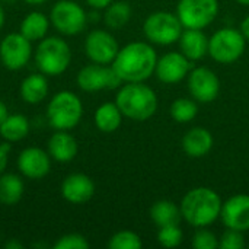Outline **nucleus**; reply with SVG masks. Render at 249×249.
<instances>
[{"label":"nucleus","instance_id":"obj_1","mask_svg":"<svg viewBox=\"0 0 249 249\" xmlns=\"http://www.w3.org/2000/svg\"><path fill=\"white\" fill-rule=\"evenodd\" d=\"M158 55L155 48L143 41H134L120 48L111 67L123 83L146 82L155 74Z\"/></svg>","mask_w":249,"mask_h":249},{"label":"nucleus","instance_id":"obj_2","mask_svg":"<svg viewBox=\"0 0 249 249\" xmlns=\"http://www.w3.org/2000/svg\"><path fill=\"white\" fill-rule=\"evenodd\" d=\"M222 206L220 196L209 187L190 190L179 203L182 219L196 229L207 228L220 219Z\"/></svg>","mask_w":249,"mask_h":249},{"label":"nucleus","instance_id":"obj_3","mask_svg":"<svg viewBox=\"0 0 249 249\" xmlns=\"http://www.w3.org/2000/svg\"><path fill=\"white\" fill-rule=\"evenodd\" d=\"M115 104L124 117L133 121H147L156 114L159 101L156 92L144 82H133L120 86Z\"/></svg>","mask_w":249,"mask_h":249},{"label":"nucleus","instance_id":"obj_4","mask_svg":"<svg viewBox=\"0 0 249 249\" xmlns=\"http://www.w3.org/2000/svg\"><path fill=\"white\" fill-rule=\"evenodd\" d=\"M71 61V50L66 39L60 36H45L35 48V64L39 73L47 77L63 74Z\"/></svg>","mask_w":249,"mask_h":249},{"label":"nucleus","instance_id":"obj_5","mask_svg":"<svg viewBox=\"0 0 249 249\" xmlns=\"http://www.w3.org/2000/svg\"><path fill=\"white\" fill-rule=\"evenodd\" d=\"M83 117V104L71 90L57 92L48 102L47 121L54 130H73Z\"/></svg>","mask_w":249,"mask_h":249},{"label":"nucleus","instance_id":"obj_6","mask_svg":"<svg viewBox=\"0 0 249 249\" xmlns=\"http://www.w3.org/2000/svg\"><path fill=\"white\" fill-rule=\"evenodd\" d=\"M247 48V39L241 31L222 28L209 38V55L220 64L238 61Z\"/></svg>","mask_w":249,"mask_h":249},{"label":"nucleus","instance_id":"obj_7","mask_svg":"<svg viewBox=\"0 0 249 249\" xmlns=\"http://www.w3.org/2000/svg\"><path fill=\"white\" fill-rule=\"evenodd\" d=\"M182 31L184 26L179 18L165 10L149 15L143 23L144 36L156 45H172L178 42Z\"/></svg>","mask_w":249,"mask_h":249},{"label":"nucleus","instance_id":"obj_8","mask_svg":"<svg viewBox=\"0 0 249 249\" xmlns=\"http://www.w3.org/2000/svg\"><path fill=\"white\" fill-rule=\"evenodd\" d=\"M50 22L61 35L73 36L86 28L88 13L73 0H58L50 10Z\"/></svg>","mask_w":249,"mask_h":249},{"label":"nucleus","instance_id":"obj_9","mask_svg":"<svg viewBox=\"0 0 249 249\" xmlns=\"http://www.w3.org/2000/svg\"><path fill=\"white\" fill-rule=\"evenodd\" d=\"M219 13L217 0H179L177 16L184 28L203 29L214 22Z\"/></svg>","mask_w":249,"mask_h":249},{"label":"nucleus","instance_id":"obj_10","mask_svg":"<svg viewBox=\"0 0 249 249\" xmlns=\"http://www.w3.org/2000/svg\"><path fill=\"white\" fill-rule=\"evenodd\" d=\"M76 83L82 90L92 93L105 89H117L123 85V80L109 64L92 63L79 70Z\"/></svg>","mask_w":249,"mask_h":249},{"label":"nucleus","instance_id":"obj_11","mask_svg":"<svg viewBox=\"0 0 249 249\" xmlns=\"http://www.w3.org/2000/svg\"><path fill=\"white\" fill-rule=\"evenodd\" d=\"M32 57V42L20 32L7 34L0 41V61L12 71L23 69Z\"/></svg>","mask_w":249,"mask_h":249},{"label":"nucleus","instance_id":"obj_12","mask_svg":"<svg viewBox=\"0 0 249 249\" xmlns=\"http://www.w3.org/2000/svg\"><path fill=\"white\" fill-rule=\"evenodd\" d=\"M120 51L115 36L104 29H93L85 39L86 57L96 64H111Z\"/></svg>","mask_w":249,"mask_h":249},{"label":"nucleus","instance_id":"obj_13","mask_svg":"<svg viewBox=\"0 0 249 249\" xmlns=\"http://www.w3.org/2000/svg\"><path fill=\"white\" fill-rule=\"evenodd\" d=\"M188 92L201 104L213 102L220 92V80L209 67H196L188 73Z\"/></svg>","mask_w":249,"mask_h":249},{"label":"nucleus","instance_id":"obj_14","mask_svg":"<svg viewBox=\"0 0 249 249\" xmlns=\"http://www.w3.org/2000/svg\"><path fill=\"white\" fill-rule=\"evenodd\" d=\"M18 171L28 179H42L51 171V156L41 147H26L18 155Z\"/></svg>","mask_w":249,"mask_h":249},{"label":"nucleus","instance_id":"obj_15","mask_svg":"<svg viewBox=\"0 0 249 249\" xmlns=\"http://www.w3.org/2000/svg\"><path fill=\"white\" fill-rule=\"evenodd\" d=\"M191 71V61L178 51H171L158 58L156 76L160 82L166 85H174L184 80Z\"/></svg>","mask_w":249,"mask_h":249},{"label":"nucleus","instance_id":"obj_16","mask_svg":"<svg viewBox=\"0 0 249 249\" xmlns=\"http://www.w3.org/2000/svg\"><path fill=\"white\" fill-rule=\"evenodd\" d=\"M220 219L226 229L249 231V194H236L228 198L222 206Z\"/></svg>","mask_w":249,"mask_h":249},{"label":"nucleus","instance_id":"obj_17","mask_svg":"<svg viewBox=\"0 0 249 249\" xmlns=\"http://www.w3.org/2000/svg\"><path fill=\"white\" fill-rule=\"evenodd\" d=\"M95 194V182L86 174H70L61 182L63 198L74 206L88 203Z\"/></svg>","mask_w":249,"mask_h":249},{"label":"nucleus","instance_id":"obj_18","mask_svg":"<svg viewBox=\"0 0 249 249\" xmlns=\"http://www.w3.org/2000/svg\"><path fill=\"white\" fill-rule=\"evenodd\" d=\"M47 149L51 159L60 163L71 162L79 152L76 139L64 130H55V133L48 140Z\"/></svg>","mask_w":249,"mask_h":249},{"label":"nucleus","instance_id":"obj_19","mask_svg":"<svg viewBox=\"0 0 249 249\" xmlns=\"http://www.w3.org/2000/svg\"><path fill=\"white\" fill-rule=\"evenodd\" d=\"M178 42L181 53L190 61H198L209 54V38L203 29L184 28Z\"/></svg>","mask_w":249,"mask_h":249},{"label":"nucleus","instance_id":"obj_20","mask_svg":"<svg viewBox=\"0 0 249 249\" xmlns=\"http://www.w3.org/2000/svg\"><path fill=\"white\" fill-rule=\"evenodd\" d=\"M214 144V139L207 128L194 127L182 137V150L194 159L206 156Z\"/></svg>","mask_w":249,"mask_h":249},{"label":"nucleus","instance_id":"obj_21","mask_svg":"<svg viewBox=\"0 0 249 249\" xmlns=\"http://www.w3.org/2000/svg\"><path fill=\"white\" fill-rule=\"evenodd\" d=\"M19 93L22 101H25L26 104L36 105L42 102L48 96L47 76L42 73H34L26 76L19 86Z\"/></svg>","mask_w":249,"mask_h":249},{"label":"nucleus","instance_id":"obj_22","mask_svg":"<svg viewBox=\"0 0 249 249\" xmlns=\"http://www.w3.org/2000/svg\"><path fill=\"white\" fill-rule=\"evenodd\" d=\"M50 16H47L42 12L34 10L29 12L20 22L19 26V32L26 36L31 42L35 41H41L42 38H45L48 28H50Z\"/></svg>","mask_w":249,"mask_h":249},{"label":"nucleus","instance_id":"obj_23","mask_svg":"<svg viewBox=\"0 0 249 249\" xmlns=\"http://www.w3.org/2000/svg\"><path fill=\"white\" fill-rule=\"evenodd\" d=\"M150 219L158 228L178 226L182 220L181 209L171 200L156 201L150 207Z\"/></svg>","mask_w":249,"mask_h":249},{"label":"nucleus","instance_id":"obj_24","mask_svg":"<svg viewBox=\"0 0 249 249\" xmlns=\"http://www.w3.org/2000/svg\"><path fill=\"white\" fill-rule=\"evenodd\" d=\"M123 114L115 102H105L99 105L95 111L93 121L99 131L102 133H114L120 128L123 123Z\"/></svg>","mask_w":249,"mask_h":249},{"label":"nucleus","instance_id":"obj_25","mask_svg":"<svg viewBox=\"0 0 249 249\" xmlns=\"http://www.w3.org/2000/svg\"><path fill=\"white\" fill-rule=\"evenodd\" d=\"M25 191V184L22 177L16 174H1L0 175V204L16 206Z\"/></svg>","mask_w":249,"mask_h":249},{"label":"nucleus","instance_id":"obj_26","mask_svg":"<svg viewBox=\"0 0 249 249\" xmlns=\"http://www.w3.org/2000/svg\"><path fill=\"white\" fill-rule=\"evenodd\" d=\"M29 134V120L22 114H9L0 125V136L4 142L16 143Z\"/></svg>","mask_w":249,"mask_h":249},{"label":"nucleus","instance_id":"obj_27","mask_svg":"<svg viewBox=\"0 0 249 249\" xmlns=\"http://www.w3.org/2000/svg\"><path fill=\"white\" fill-rule=\"evenodd\" d=\"M131 18V6L128 1L120 0L112 1L108 7H105L104 22L109 29H121L124 28Z\"/></svg>","mask_w":249,"mask_h":249},{"label":"nucleus","instance_id":"obj_28","mask_svg":"<svg viewBox=\"0 0 249 249\" xmlns=\"http://www.w3.org/2000/svg\"><path fill=\"white\" fill-rule=\"evenodd\" d=\"M171 117L181 124L193 121L198 114V105L196 104V99L188 98H178L171 104Z\"/></svg>","mask_w":249,"mask_h":249},{"label":"nucleus","instance_id":"obj_29","mask_svg":"<svg viewBox=\"0 0 249 249\" xmlns=\"http://www.w3.org/2000/svg\"><path fill=\"white\" fill-rule=\"evenodd\" d=\"M142 247V238L133 231H120L108 241L109 249H140Z\"/></svg>","mask_w":249,"mask_h":249},{"label":"nucleus","instance_id":"obj_30","mask_svg":"<svg viewBox=\"0 0 249 249\" xmlns=\"http://www.w3.org/2000/svg\"><path fill=\"white\" fill-rule=\"evenodd\" d=\"M182 241H184V233H182L179 225L159 228V231H158V242L163 248H177L182 244Z\"/></svg>","mask_w":249,"mask_h":249},{"label":"nucleus","instance_id":"obj_31","mask_svg":"<svg viewBox=\"0 0 249 249\" xmlns=\"http://www.w3.org/2000/svg\"><path fill=\"white\" fill-rule=\"evenodd\" d=\"M194 249H216L219 248V238L206 228H200L193 238Z\"/></svg>","mask_w":249,"mask_h":249},{"label":"nucleus","instance_id":"obj_32","mask_svg":"<svg viewBox=\"0 0 249 249\" xmlns=\"http://www.w3.org/2000/svg\"><path fill=\"white\" fill-rule=\"evenodd\" d=\"M90 247L88 239L80 233H67L63 235L54 245V249H88Z\"/></svg>","mask_w":249,"mask_h":249},{"label":"nucleus","instance_id":"obj_33","mask_svg":"<svg viewBox=\"0 0 249 249\" xmlns=\"http://www.w3.org/2000/svg\"><path fill=\"white\" fill-rule=\"evenodd\" d=\"M219 248L244 249L245 248L244 232H239V231H235V229H226V232L219 238Z\"/></svg>","mask_w":249,"mask_h":249},{"label":"nucleus","instance_id":"obj_34","mask_svg":"<svg viewBox=\"0 0 249 249\" xmlns=\"http://www.w3.org/2000/svg\"><path fill=\"white\" fill-rule=\"evenodd\" d=\"M12 150V146L9 142L0 143V175L6 171L7 163H9V153Z\"/></svg>","mask_w":249,"mask_h":249},{"label":"nucleus","instance_id":"obj_35","mask_svg":"<svg viewBox=\"0 0 249 249\" xmlns=\"http://www.w3.org/2000/svg\"><path fill=\"white\" fill-rule=\"evenodd\" d=\"M112 1L114 0H86V3L95 10H102V9L108 7Z\"/></svg>","mask_w":249,"mask_h":249},{"label":"nucleus","instance_id":"obj_36","mask_svg":"<svg viewBox=\"0 0 249 249\" xmlns=\"http://www.w3.org/2000/svg\"><path fill=\"white\" fill-rule=\"evenodd\" d=\"M239 31H241V34L245 36V39L249 41V15L241 22V29H239Z\"/></svg>","mask_w":249,"mask_h":249},{"label":"nucleus","instance_id":"obj_37","mask_svg":"<svg viewBox=\"0 0 249 249\" xmlns=\"http://www.w3.org/2000/svg\"><path fill=\"white\" fill-rule=\"evenodd\" d=\"M7 115H9V111H7L6 104L0 101V125H1V123L6 120V117H7Z\"/></svg>","mask_w":249,"mask_h":249},{"label":"nucleus","instance_id":"obj_38","mask_svg":"<svg viewBox=\"0 0 249 249\" xmlns=\"http://www.w3.org/2000/svg\"><path fill=\"white\" fill-rule=\"evenodd\" d=\"M4 248L6 249H22L23 248V245L20 244V242H18V241H7L6 244H4Z\"/></svg>","mask_w":249,"mask_h":249},{"label":"nucleus","instance_id":"obj_39","mask_svg":"<svg viewBox=\"0 0 249 249\" xmlns=\"http://www.w3.org/2000/svg\"><path fill=\"white\" fill-rule=\"evenodd\" d=\"M26 4H29V6H41V4H44L45 1H48V0H23Z\"/></svg>","mask_w":249,"mask_h":249},{"label":"nucleus","instance_id":"obj_40","mask_svg":"<svg viewBox=\"0 0 249 249\" xmlns=\"http://www.w3.org/2000/svg\"><path fill=\"white\" fill-rule=\"evenodd\" d=\"M4 22H6V13H4V9H3V6L0 4V29L3 28Z\"/></svg>","mask_w":249,"mask_h":249},{"label":"nucleus","instance_id":"obj_41","mask_svg":"<svg viewBox=\"0 0 249 249\" xmlns=\"http://www.w3.org/2000/svg\"><path fill=\"white\" fill-rule=\"evenodd\" d=\"M236 1L242 6H249V0H236Z\"/></svg>","mask_w":249,"mask_h":249},{"label":"nucleus","instance_id":"obj_42","mask_svg":"<svg viewBox=\"0 0 249 249\" xmlns=\"http://www.w3.org/2000/svg\"><path fill=\"white\" fill-rule=\"evenodd\" d=\"M4 1H6V3H13L15 0H4Z\"/></svg>","mask_w":249,"mask_h":249}]
</instances>
